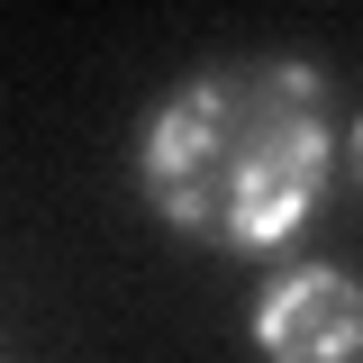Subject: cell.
<instances>
[{
    "instance_id": "7a4b0ae2",
    "label": "cell",
    "mask_w": 363,
    "mask_h": 363,
    "mask_svg": "<svg viewBox=\"0 0 363 363\" xmlns=\"http://www.w3.org/2000/svg\"><path fill=\"white\" fill-rule=\"evenodd\" d=\"M264 363H363V281L345 264H291L245 318Z\"/></svg>"
},
{
    "instance_id": "6da1fadb",
    "label": "cell",
    "mask_w": 363,
    "mask_h": 363,
    "mask_svg": "<svg viewBox=\"0 0 363 363\" xmlns=\"http://www.w3.org/2000/svg\"><path fill=\"white\" fill-rule=\"evenodd\" d=\"M345 164L327 73L300 55H236L173 82L136 128L145 209L209 255H281Z\"/></svg>"
},
{
    "instance_id": "3957f363",
    "label": "cell",
    "mask_w": 363,
    "mask_h": 363,
    "mask_svg": "<svg viewBox=\"0 0 363 363\" xmlns=\"http://www.w3.org/2000/svg\"><path fill=\"white\" fill-rule=\"evenodd\" d=\"M345 173H354V191H363V118L345 128Z\"/></svg>"
}]
</instances>
